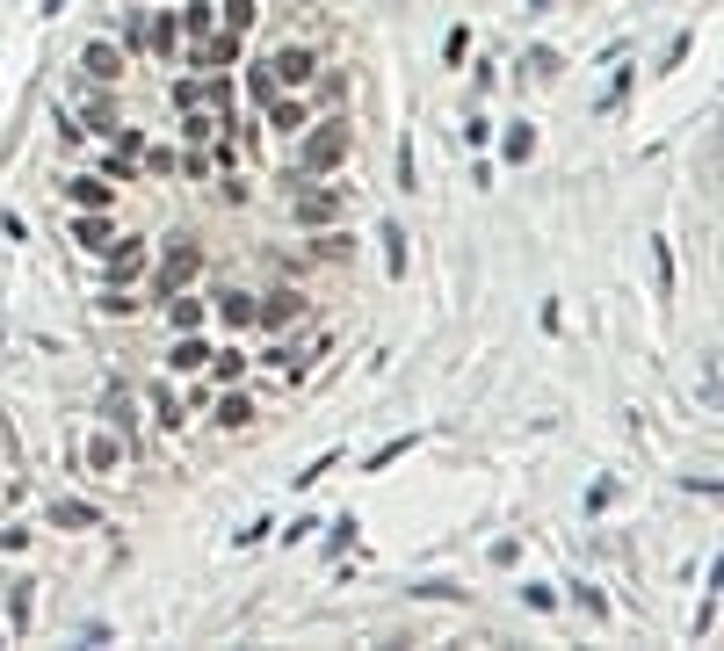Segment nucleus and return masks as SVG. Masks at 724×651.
Masks as SVG:
<instances>
[{
    "instance_id": "nucleus-19",
    "label": "nucleus",
    "mask_w": 724,
    "mask_h": 651,
    "mask_svg": "<svg viewBox=\"0 0 724 651\" xmlns=\"http://www.w3.org/2000/svg\"><path fill=\"white\" fill-rule=\"evenodd\" d=\"M218 29V0H196L189 15H181V37H210Z\"/></svg>"
},
{
    "instance_id": "nucleus-9",
    "label": "nucleus",
    "mask_w": 724,
    "mask_h": 651,
    "mask_svg": "<svg viewBox=\"0 0 724 651\" xmlns=\"http://www.w3.org/2000/svg\"><path fill=\"white\" fill-rule=\"evenodd\" d=\"M80 73L87 80H124V51H116V44H87L80 51Z\"/></svg>"
},
{
    "instance_id": "nucleus-26",
    "label": "nucleus",
    "mask_w": 724,
    "mask_h": 651,
    "mask_svg": "<svg viewBox=\"0 0 724 651\" xmlns=\"http://www.w3.org/2000/svg\"><path fill=\"white\" fill-rule=\"evenodd\" d=\"M153 413H160V427H181V406H174V391H153Z\"/></svg>"
},
{
    "instance_id": "nucleus-6",
    "label": "nucleus",
    "mask_w": 724,
    "mask_h": 651,
    "mask_svg": "<svg viewBox=\"0 0 724 651\" xmlns=\"http://www.w3.org/2000/svg\"><path fill=\"white\" fill-rule=\"evenodd\" d=\"M312 73H319V58H312L305 44H283L276 58H268V80H276V87H305Z\"/></svg>"
},
{
    "instance_id": "nucleus-17",
    "label": "nucleus",
    "mask_w": 724,
    "mask_h": 651,
    "mask_svg": "<svg viewBox=\"0 0 724 651\" xmlns=\"http://www.w3.org/2000/svg\"><path fill=\"white\" fill-rule=\"evenodd\" d=\"M167 319H174V333H196L203 304H196V297H181V290H167Z\"/></svg>"
},
{
    "instance_id": "nucleus-2",
    "label": "nucleus",
    "mask_w": 724,
    "mask_h": 651,
    "mask_svg": "<svg viewBox=\"0 0 724 651\" xmlns=\"http://www.w3.org/2000/svg\"><path fill=\"white\" fill-rule=\"evenodd\" d=\"M341 181H319V189H312V181H297V189H290V225H305V232H326V225H334V217H341Z\"/></svg>"
},
{
    "instance_id": "nucleus-8",
    "label": "nucleus",
    "mask_w": 724,
    "mask_h": 651,
    "mask_svg": "<svg viewBox=\"0 0 724 651\" xmlns=\"http://www.w3.org/2000/svg\"><path fill=\"white\" fill-rule=\"evenodd\" d=\"M66 196H73L80 210H109V203H116V181H109V174H73Z\"/></svg>"
},
{
    "instance_id": "nucleus-10",
    "label": "nucleus",
    "mask_w": 724,
    "mask_h": 651,
    "mask_svg": "<svg viewBox=\"0 0 724 651\" xmlns=\"http://www.w3.org/2000/svg\"><path fill=\"white\" fill-rule=\"evenodd\" d=\"M102 420H109L116 434H131V427H138V398H131L124 384H109V391H102Z\"/></svg>"
},
{
    "instance_id": "nucleus-5",
    "label": "nucleus",
    "mask_w": 724,
    "mask_h": 651,
    "mask_svg": "<svg viewBox=\"0 0 724 651\" xmlns=\"http://www.w3.org/2000/svg\"><path fill=\"white\" fill-rule=\"evenodd\" d=\"M312 312V304H305V290H268L261 304H254V319L268 326V333H283V326H297V319H305Z\"/></svg>"
},
{
    "instance_id": "nucleus-1",
    "label": "nucleus",
    "mask_w": 724,
    "mask_h": 651,
    "mask_svg": "<svg viewBox=\"0 0 724 651\" xmlns=\"http://www.w3.org/2000/svg\"><path fill=\"white\" fill-rule=\"evenodd\" d=\"M297 138H305V145H297V174H305V181L334 174V167L348 160V145H355L341 116H326V123H305V131H297Z\"/></svg>"
},
{
    "instance_id": "nucleus-22",
    "label": "nucleus",
    "mask_w": 724,
    "mask_h": 651,
    "mask_svg": "<svg viewBox=\"0 0 724 651\" xmlns=\"http://www.w3.org/2000/svg\"><path fill=\"white\" fill-rule=\"evenodd\" d=\"M529 152H536V131H529V123H515V131H507V160H529Z\"/></svg>"
},
{
    "instance_id": "nucleus-13",
    "label": "nucleus",
    "mask_w": 724,
    "mask_h": 651,
    "mask_svg": "<svg viewBox=\"0 0 724 651\" xmlns=\"http://www.w3.org/2000/svg\"><path fill=\"white\" fill-rule=\"evenodd\" d=\"M73 239L87 246V254H109V246H116V232L102 225V210H80V225H73Z\"/></svg>"
},
{
    "instance_id": "nucleus-7",
    "label": "nucleus",
    "mask_w": 724,
    "mask_h": 651,
    "mask_svg": "<svg viewBox=\"0 0 724 651\" xmlns=\"http://www.w3.org/2000/svg\"><path fill=\"white\" fill-rule=\"evenodd\" d=\"M138 275H145V239H116L109 246V283L124 290V283H138Z\"/></svg>"
},
{
    "instance_id": "nucleus-24",
    "label": "nucleus",
    "mask_w": 724,
    "mask_h": 651,
    "mask_svg": "<svg viewBox=\"0 0 724 651\" xmlns=\"http://www.w3.org/2000/svg\"><path fill=\"white\" fill-rule=\"evenodd\" d=\"M247 87H254V102H276V95H283V87L268 80V66H254V73H247Z\"/></svg>"
},
{
    "instance_id": "nucleus-16",
    "label": "nucleus",
    "mask_w": 724,
    "mask_h": 651,
    "mask_svg": "<svg viewBox=\"0 0 724 651\" xmlns=\"http://www.w3.org/2000/svg\"><path fill=\"white\" fill-rule=\"evenodd\" d=\"M218 319H225V326H254V297H247V290H225V297H218Z\"/></svg>"
},
{
    "instance_id": "nucleus-20",
    "label": "nucleus",
    "mask_w": 724,
    "mask_h": 651,
    "mask_svg": "<svg viewBox=\"0 0 724 651\" xmlns=\"http://www.w3.org/2000/svg\"><path fill=\"white\" fill-rule=\"evenodd\" d=\"M203 362H210V348H203L196 333H181V340H174V369H203Z\"/></svg>"
},
{
    "instance_id": "nucleus-15",
    "label": "nucleus",
    "mask_w": 724,
    "mask_h": 651,
    "mask_svg": "<svg viewBox=\"0 0 724 651\" xmlns=\"http://www.w3.org/2000/svg\"><path fill=\"white\" fill-rule=\"evenodd\" d=\"M254 0H218V29H232V37H247V29H254Z\"/></svg>"
},
{
    "instance_id": "nucleus-23",
    "label": "nucleus",
    "mask_w": 724,
    "mask_h": 651,
    "mask_svg": "<svg viewBox=\"0 0 724 651\" xmlns=\"http://www.w3.org/2000/svg\"><path fill=\"white\" fill-rule=\"evenodd\" d=\"M384 246H391V275H406V232L384 225Z\"/></svg>"
},
{
    "instance_id": "nucleus-18",
    "label": "nucleus",
    "mask_w": 724,
    "mask_h": 651,
    "mask_svg": "<svg viewBox=\"0 0 724 651\" xmlns=\"http://www.w3.org/2000/svg\"><path fill=\"white\" fill-rule=\"evenodd\" d=\"M247 420H254V398H239V391H225V398H218V427L232 434V427H247Z\"/></svg>"
},
{
    "instance_id": "nucleus-11",
    "label": "nucleus",
    "mask_w": 724,
    "mask_h": 651,
    "mask_svg": "<svg viewBox=\"0 0 724 651\" xmlns=\"http://www.w3.org/2000/svg\"><path fill=\"white\" fill-rule=\"evenodd\" d=\"M305 123H312V109H305V102H283V95L268 102V131H276V138H297Z\"/></svg>"
},
{
    "instance_id": "nucleus-29",
    "label": "nucleus",
    "mask_w": 724,
    "mask_h": 651,
    "mask_svg": "<svg viewBox=\"0 0 724 651\" xmlns=\"http://www.w3.org/2000/svg\"><path fill=\"white\" fill-rule=\"evenodd\" d=\"M58 8H66V0H44V15H58Z\"/></svg>"
},
{
    "instance_id": "nucleus-21",
    "label": "nucleus",
    "mask_w": 724,
    "mask_h": 651,
    "mask_svg": "<svg viewBox=\"0 0 724 651\" xmlns=\"http://www.w3.org/2000/svg\"><path fill=\"white\" fill-rule=\"evenodd\" d=\"M87 131H102V138H109V131H116V102H102V95L87 102Z\"/></svg>"
},
{
    "instance_id": "nucleus-12",
    "label": "nucleus",
    "mask_w": 724,
    "mask_h": 651,
    "mask_svg": "<svg viewBox=\"0 0 724 651\" xmlns=\"http://www.w3.org/2000/svg\"><path fill=\"white\" fill-rule=\"evenodd\" d=\"M116 463H124V434H116V442H109V434H95V442H87V471L116 478Z\"/></svg>"
},
{
    "instance_id": "nucleus-30",
    "label": "nucleus",
    "mask_w": 724,
    "mask_h": 651,
    "mask_svg": "<svg viewBox=\"0 0 724 651\" xmlns=\"http://www.w3.org/2000/svg\"><path fill=\"white\" fill-rule=\"evenodd\" d=\"M529 8H551V0H529Z\"/></svg>"
},
{
    "instance_id": "nucleus-28",
    "label": "nucleus",
    "mask_w": 724,
    "mask_h": 651,
    "mask_svg": "<svg viewBox=\"0 0 724 651\" xmlns=\"http://www.w3.org/2000/svg\"><path fill=\"white\" fill-rule=\"evenodd\" d=\"M218 377H225V384H232V377H247V355L225 348V355H218Z\"/></svg>"
},
{
    "instance_id": "nucleus-4",
    "label": "nucleus",
    "mask_w": 724,
    "mask_h": 651,
    "mask_svg": "<svg viewBox=\"0 0 724 651\" xmlns=\"http://www.w3.org/2000/svg\"><path fill=\"white\" fill-rule=\"evenodd\" d=\"M189 66H196V73H232V66H239V37H232V29H210V37H196Z\"/></svg>"
},
{
    "instance_id": "nucleus-25",
    "label": "nucleus",
    "mask_w": 724,
    "mask_h": 651,
    "mask_svg": "<svg viewBox=\"0 0 724 651\" xmlns=\"http://www.w3.org/2000/svg\"><path fill=\"white\" fill-rule=\"evenodd\" d=\"M8 615H15V630L29 623V579H15V594H8Z\"/></svg>"
},
{
    "instance_id": "nucleus-27",
    "label": "nucleus",
    "mask_w": 724,
    "mask_h": 651,
    "mask_svg": "<svg viewBox=\"0 0 724 651\" xmlns=\"http://www.w3.org/2000/svg\"><path fill=\"white\" fill-rule=\"evenodd\" d=\"M464 51H471V37H464V29H449V37H442V58H449V66H464Z\"/></svg>"
},
{
    "instance_id": "nucleus-14",
    "label": "nucleus",
    "mask_w": 724,
    "mask_h": 651,
    "mask_svg": "<svg viewBox=\"0 0 724 651\" xmlns=\"http://www.w3.org/2000/svg\"><path fill=\"white\" fill-rule=\"evenodd\" d=\"M95 507H87V500H51V529H95Z\"/></svg>"
},
{
    "instance_id": "nucleus-3",
    "label": "nucleus",
    "mask_w": 724,
    "mask_h": 651,
    "mask_svg": "<svg viewBox=\"0 0 724 651\" xmlns=\"http://www.w3.org/2000/svg\"><path fill=\"white\" fill-rule=\"evenodd\" d=\"M196 275H203V246H196L189 232H174V239H167V254H160V275H153L160 297H167V290H189Z\"/></svg>"
}]
</instances>
